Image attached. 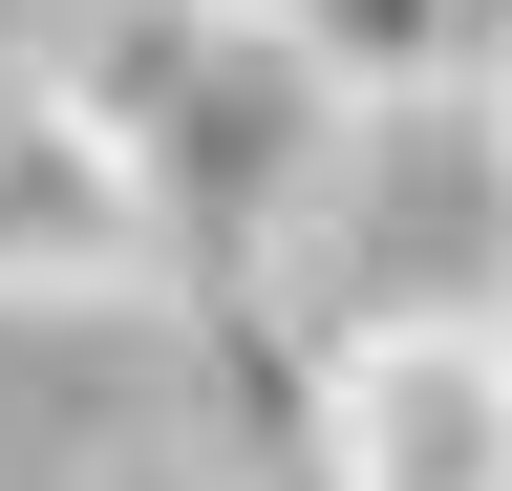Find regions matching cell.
I'll use <instances>...</instances> for the list:
<instances>
[{
  "instance_id": "6da1fadb",
  "label": "cell",
  "mask_w": 512,
  "mask_h": 491,
  "mask_svg": "<svg viewBox=\"0 0 512 491\" xmlns=\"http://www.w3.org/2000/svg\"><path fill=\"white\" fill-rule=\"evenodd\" d=\"M86 86L128 107V150L171 171L192 278H256V235L299 214V171L342 150V86L299 65V22H192V0H128L86 43Z\"/></svg>"
},
{
  "instance_id": "7a4b0ae2",
  "label": "cell",
  "mask_w": 512,
  "mask_h": 491,
  "mask_svg": "<svg viewBox=\"0 0 512 491\" xmlns=\"http://www.w3.org/2000/svg\"><path fill=\"white\" fill-rule=\"evenodd\" d=\"M192 257L171 235V171L128 150V107L86 65H0V299H150Z\"/></svg>"
},
{
  "instance_id": "3957f363",
  "label": "cell",
  "mask_w": 512,
  "mask_h": 491,
  "mask_svg": "<svg viewBox=\"0 0 512 491\" xmlns=\"http://www.w3.org/2000/svg\"><path fill=\"white\" fill-rule=\"evenodd\" d=\"M320 385H342V491H512V321L491 299L363 321Z\"/></svg>"
},
{
  "instance_id": "277c9868",
  "label": "cell",
  "mask_w": 512,
  "mask_h": 491,
  "mask_svg": "<svg viewBox=\"0 0 512 491\" xmlns=\"http://www.w3.org/2000/svg\"><path fill=\"white\" fill-rule=\"evenodd\" d=\"M470 43H491V0H299V65L342 107H427Z\"/></svg>"
},
{
  "instance_id": "5b68a950",
  "label": "cell",
  "mask_w": 512,
  "mask_h": 491,
  "mask_svg": "<svg viewBox=\"0 0 512 491\" xmlns=\"http://www.w3.org/2000/svg\"><path fill=\"white\" fill-rule=\"evenodd\" d=\"M192 22H299V0H192Z\"/></svg>"
},
{
  "instance_id": "8992f818",
  "label": "cell",
  "mask_w": 512,
  "mask_h": 491,
  "mask_svg": "<svg viewBox=\"0 0 512 491\" xmlns=\"http://www.w3.org/2000/svg\"><path fill=\"white\" fill-rule=\"evenodd\" d=\"M491 129H512V65H491Z\"/></svg>"
},
{
  "instance_id": "52a82bcc",
  "label": "cell",
  "mask_w": 512,
  "mask_h": 491,
  "mask_svg": "<svg viewBox=\"0 0 512 491\" xmlns=\"http://www.w3.org/2000/svg\"><path fill=\"white\" fill-rule=\"evenodd\" d=\"M491 321H512V299H491Z\"/></svg>"
}]
</instances>
